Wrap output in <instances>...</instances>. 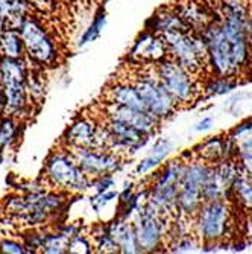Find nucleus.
<instances>
[{
	"instance_id": "obj_2",
	"label": "nucleus",
	"mask_w": 252,
	"mask_h": 254,
	"mask_svg": "<svg viewBox=\"0 0 252 254\" xmlns=\"http://www.w3.org/2000/svg\"><path fill=\"white\" fill-rule=\"evenodd\" d=\"M211 165L196 157L193 160H187L178 193L179 218L195 219L203 202V184L211 172Z\"/></svg>"
},
{
	"instance_id": "obj_9",
	"label": "nucleus",
	"mask_w": 252,
	"mask_h": 254,
	"mask_svg": "<svg viewBox=\"0 0 252 254\" xmlns=\"http://www.w3.org/2000/svg\"><path fill=\"white\" fill-rule=\"evenodd\" d=\"M72 157L88 177L112 175L122 166V155L99 148H72Z\"/></svg>"
},
{
	"instance_id": "obj_6",
	"label": "nucleus",
	"mask_w": 252,
	"mask_h": 254,
	"mask_svg": "<svg viewBox=\"0 0 252 254\" xmlns=\"http://www.w3.org/2000/svg\"><path fill=\"white\" fill-rule=\"evenodd\" d=\"M46 172L55 186L70 192H82L91 184L90 177L79 168L76 160L65 154H53L46 165Z\"/></svg>"
},
{
	"instance_id": "obj_5",
	"label": "nucleus",
	"mask_w": 252,
	"mask_h": 254,
	"mask_svg": "<svg viewBox=\"0 0 252 254\" xmlns=\"http://www.w3.org/2000/svg\"><path fill=\"white\" fill-rule=\"evenodd\" d=\"M155 72L159 82L164 85L178 107L190 105L196 99L198 90L195 85L193 73L186 70L170 57L155 63Z\"/></svg>"
},
{
	"instance_id": "obj_16",
	"label": "nucleus",
	"mask_w": 252,
	"mask_h": 254,
	"mask_svg": "<svg viewBox=\"0 0 252 254\" xmlns=\"http://www.w3.org/2000/svg\"><path fill=\"white\" fill-rule=\"evenodd\" d=\"M173 149V143L169 140V138H158V140L153 143L151 154L143 158L139 165L135 168V174L137 175H145L146 172L158 168L163 163L164 158L170 154V151Z\"/></svg>"
},
{
	"instance_id": "obj_27",
	"label": "nucleus",
	"mask_w": 252,
	"mask_h": 254,
	"mask_svg": "<svg viewBox=\"0 0 252 254\" xmlns=\"http://www.w3.org/2000/svg\"><path fill=\"white\" fill-rule=\"evenodd\" d=\"M112 184H114V177L112 175H103V177L96 178L95 188H96L98 193H102L105 190H109V188H112Z\"/></svg>"
},
{
	"instance_id": "obj_17",
	"label": "nucleus",
	"mask_w": 252,
	"mask_h": 254,
	"mask_svg": "<svg viewBox=\"0 0 252 254\" xmlns=\"http://www.w3.org/2000/svg\"><path fill=\"white\" fill-rule=\"evenodd\" d=\"M233 201L237 202V207L252 213V178L240 172L233 188Z\"/></svg>"
},
{
	"instance_id": "obj_32",
	"label": "nucleus",
	"mask_w": 252,
	"mask_h": 254,
	"mask_svg": "<svg viewBox=\"0 0 252 254\" xmlns=\"http://www.w3.org/2000/svg\"><path fill=\"white\" fill-rule=\"evenodd\" d=\"M3 14H2V11H0V31H2L3 29Z\"/></svg>"
},
{
	"instance_id": "obj_1",
	"label": "nucleus",
	"mask_w": 252,
	"mask_h": 254,
	"mask_svg": "<svg viewBox=\"0 0 252 254\" xmlns=\"http://www.w3.org/2000/svg\"><path fill=\"white\" fill-rule=\"evenodd\" d=\"M233 218L234 212L231 199L203 201L193 219L196 238L202 241L205 247L225 242L226 235L230 233Z\"/></svg>"
},
{
	"instance_id": "obj_19",
	"label": "nucleus",
	"mask_w": 252,
	"mask_h": 254,
	"mask_svg": "<svg viewBox=\"0 0 252 254\" xmlns=\"http://www.w3.org/2000/svg\"><path fill=\"white\" fill-rule=\"evenodd\" d=\"M68 236H65L62 232L58 235H44L41 248L44 253H52V254H59L67 251V244H68Z\"/></svg>"
},
{
	"instance_id": "obj_22",
	"label": "nucleus",
	"mask_w": 252,
	"mask_h": 254,
	"mask_svg": "<svg viewBox=\"0 0 252 254\" xmlns=\"http://www.w3.org/2000/svg\"><path fill=\"white\" fill-rule=\"evenodd\" d=\"M237 85V82L234 81V78H222L217 76L216 79H213L208 85H207V91L208 95H225L228 91H231L234 87Z\"/></svg>"
},
{
	"instance_id": "obj_3",
	"label": "nucleus",
	"mask_w": 252,
	"mask_h": 254,
	"mask_svg": "<svg viewBox=\"0 0 252 254\" xmlns=\"http://www.w3.org/2000/svg\"><path fill=\"white\" fill-rule=\"evenodd\" d=\"M161 37L167 46V57L175 60L190 73H198L208 63L207 46L196 31H175Z\"/></svg>"
},
{
	"instance_id": "obj_28",
	"label": "nucleus",
	"mask_w": 252,
	"mask_h": 254,
	"mask_svg": "<svg viewBox=\"0 0 252 254\" xmlns=\"http://www.w3.org/2000/svg\"><path fill=\"white\" fill-rule=\"evenodd\" d=\"M213 127V118H203L202 121H199L196 125H195V131L196 132H201V131H207Z\"/></svg>"
},
{
	"instance_id": "obj_23",
	"label": "nucleus",
	"mask_w": 252,
	"mask_h": 254,
	"mask_svg": "<svg viewBox=\"0 0 252 254\" xmlns=\"http://www.w3.org/2000/svg\"><path fill=\"white\" fill-rule=\"evenodd\" d=\"M17 128L12 119H3L0 122V149L8 146L15 137Z\"/></svg>"
},
{
	"instance_id": "obj_31",
	"label": "nucleus",
	"mask_w": 252,
	"mask_h": 254,
	"mask_svg": "<svg viewBox=\"0 0 252 254\" xmlns=\"http://www.w3.org/2000/svg\"><path fill=\"white\" fill-rule=\"evenodd\" d=\"M6 107V95H5V90L0 88V111Z\"/></svg>"
},
{
	"instance_id": "obj_24",
	"label": "nucleus",
	"mask_w": 252,
	"mask_h": 254,
	"mask_svg": "<svg viewBox=\"0 0 252 254\" xmlns=\"http://www.w3.org/2000/svg\"><path fill=\"white\" fill-rule=\"evenodd\" d=\"M90 242L81 236V235H75L68 239V244H67V251L68 253H90Z\"/></svg>"
},
{
	"instance_id": "obj_18",
	"label": "nucleus",
	"mask_w": 252,
	"mask_h": 254,
	"mask_svg": "<svg viewBox=\"0 0 252 254\" xmlns=\"http://www.w3.org/2000/svg\"><path fill=\"white\" fill-rule=\"evenodd\" d=\"M23 48L25 46H23L20 32H17L15 29L0 31V54L3 57L20 58Z\"/></svg>"
},
{
	"instance_id": "obj_10",
	"label": "nucleus",
	"mask_w": 252,
	"mask_h": 254,
	"mask_svg": "<svg viewBox=\"0 0 252 254\" xmlns=\"http://www.w3.org/2000/svg\"><path fill=\"white\" fill-rule=\"evenodd\" d=\"M18 32L23 40V46L28 55L41 64H52L56 60V49L52 40L43 31L37 21L25 18L18 28Z\"/></svg>"
},
{
	"instance_id": "obj_11",
	"label": "nucleus",
	"mask_w": 252,
	"mask_h": 254,
	"mask_svg": "<svg viewBox=\"0 0 252 254\" xmlns=\"http://www.w3.org/2000/svg\"><path fill=\"white\" fill-rule=\"evenodd\" d=\"M103 110H105V119L128 124V125L137 128L139 131H142L146 135L155 134L159 122H161L158 118H155L153 114H151L149 111L129 108L125 105L114 104V102H105Z\"/></svg>"
},
{
	"instance_id": "obj_8",
	"label": "nucleus",
	"mask_w": 252,
	"mask_h": 254,
	"mask_svg": "<svg viewBox=\"0 0 252 254\" xmlns=\"http://www.w3.org/2000/svg\"><path fill=\"white\" fill-rule=\"evenodd\" d=\"M167 225L169 224L163 218H159L145 202V205L140 207L139 213H137L134 224L140 250L143 253H151L163 247L167 235Z\"/></svg>"
},
{
	"instance_id": "obj_29",
	"label": "nucleus",
	"mask_w": 252,
	"mask_h": 254,
	"mask_svg": "<svg viewBox=\"0 0 252 254\" xmlns=\"http://www.w3.org/2000/svg\"><path fill=\"white\" fill-rule=\"evenodd\" d=\"M248 46H249V55L252 63V9H249V15H248Z\"/></svg>"
},
{
	"instance_id": "obj_33",
	"label": "nucleus",
	"mask_w": 252,
	"mask_h": 254,
	"mask_svg": "<svg viewBox=\"0 0 252 254\" xmlns=\"http://www.w3.org/2000/svg\"><path fill=\"white\" fill-rule=\"evenodd\" d=\"M2 161H3V157H2V154H0V163H2Z\"/></svg>"
},
{
	"instance_id": "obj_20",
	"label": "nucleus",
	"mask_w": 252,
	"mask_h": 254,
	"mask_svg": "<svg viewBox=\"0 0 252 254\" xmlns=\"http://www.w3.org/2000/svg\"><path fill=\"white\" fill-rule=\"evenodd\" d=\"M105 23H106V14H105L103 9H101V11H98V14H96V17H95L93 23L90 25V28H88V29L85 31V34L82 35V38H81V46H84V44H87V43H90V41H95V40L101 35L102 28L105 26Z\"/></svg>"
},
{
	"instance_id": "obj_15",
	"label": "nucleus",
	"mask_w": 252,
	"mask_h": 254,
	"mask_svg": "<svg viewBox=\"0 0 252 254\" xmlns=\"http://www.w3.org/2000/svg\"><path fill=\"white\" fill-rule=\"evenodd\" d=\"M193 155L211 166L226 160V135L208 137L193 149Z\"/></svg>"
},
{
	"instance_id": "obj_12",
	"label": "nucleus",
	"mask_w": 252,
	"mask_h": 254,
	"mask_svg": "<svg viewBox=\"0 0 252 254\" xmlns=\"http://www.w3.org/2000/svg\"><path fill=\"white\" fill-rule=\"evenodd\" d=\"M166 57H167V46L164 38L149 29L135 41L131 51V58L139 64L158 63L159 60H163Z\"/></svg>"
},
{
	"instance_id": "obj_7",
	"label": "nucleus",
	"mask_w": 252,
	"mask_h": 254,
	"mask_svg": "<svg viewBox=\"0 0 252 254\" xmlns=\"http://www.w3.org/2000/svg\"><path fill=\"white\" fill-rule=\"evenodd\" d=\"M2 84L6 95V108L18 111L25 107L26 101V67L20 58L3 57L0 60Z\"/></svg>"
},
{
	"instance_id": "obj_4",
	"label": "nucleus",
	"mask_w": 252,
	"mask_h": 254,
	"mask_svg": "<svg viewBox=\"0 0 252 254\" xmlns=\"http://www.w3.org/2000/svg\"><path fill=\"white\" fill-rule=\"evenodd\" d=\"M129 81L134 84L137 91H139L148 111L159 121L173 116L176 110L179 108L173 101V98L169 95V91L164 88V85L159 82L155 72V63L151 64L149 70H142V64H140V72H137L134 79Z\"/></svg>"
},
{
	"instance_id": "obj_25",
	"label": "nucleus",
	"mask_w": 252,
	"mask_h": 254,
	"mask_svg": "<svg viewBox=\"0 0 252 254\" xmlns=\"http://www.w3.org/2000/svg\"><path fill=\"white\" fill-rule=\"evenodd\" d=\"M117 196V192H114V190H105L102 193H98L93 199H91V205H93V209L96 212H99L103 205H106L111 199H114Z\"/></svg>"
},
{
	"instance_id": "obj_30",
	"label": "nucleus",
	"mask_w": 252,
	"mask_h": 254,
	"mask_svg": "<svg viewBox=\"0 0 252 254\" xmlns=\"http://www.w3.org/2000/svg\"><path fill=\"white\" fill-rule=\"evenodd\" d=\"M31 2H32L35 6L41 8V9H46V8H49V6L52 5V0H31Z\"/></svg>"
},
{
	"instance_id": "obj_26",
	"label": "nucleus",
	"mask_w": 252,
	"mask_h": 254,
	"mask_svg": "<svg viewBox=\"0 0 252 254\" xmlns=\"http://www.w3.org/2000/svg\"><path fill=\"white\" fill-rule=\"evenodd\" d=\"M0 248H2L3 253H11V254H23V253H29L28 250H25V247L12 242V241H3L0 244Z\"/></svg>"
},
{
	"instance_id": "obj_13",
	"label": "nucleus",
	"mask_w": 252,
	"mask_h": 254,
	"mask_svg": "<svg viewBox=\"0 0 252 254\" xmlns=\"http://www.w3.org/2000/svg\"><path fill=\"white\" fill-rule=\"evenodd\" d=\"M105 98H106V102H114V104L125 105L129 108L148 111L143 99L140 98L139 91H137L134 84L126 79H117L116 82H112L108 87V90H105Z\"/></svg>"
},
{
	"instance_id": "obj_14",
	"label": "nucleus",
	"mask_w": 252,
	"mask_h": 254,
	"mask_svg": "<svg viewBox=\"0 0 252 254\" xmlns=\"http://www.w3.org/2000/svg\"><path fill=\"white\" fill-rule=\"evenodd\" d=\"M106 230L119 245L120 253H142L139 239H137L134 224H128V219L119 218L106 225Z\"/></svg>"
},
{
	"instance_id": "obj_21",
	"label": "nucleus",
	"mask_w": 252,
	"mask_h": 254,
	"mask_svg": "<svg viewBox=\"0 0 252 254\" xmlns=\"http://www.w3.org/2000/svg\"><path fill=\"white\" fill-rule=\"evenodd\" d=\"M96 248L101 253H120L119 245L112 239L106 227H102V230L96 235Z\"/></svg>"
}]
</instances>
